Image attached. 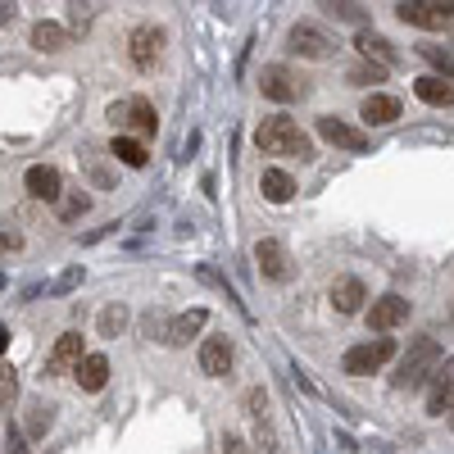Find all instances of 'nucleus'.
I'll use <instances>...</instances> for the list:
<instances>
[{
	"label": "nucleus",
	"mask_w": 454,
	"mask_h": 454,
	"mask_svg": "<svg viewBox=\"0 0 454 454\" xmlns=\"http://www.w3.org/2000/svg\"><path fill=\"white\" fill-rule=\"evenodd\" d=\"M55 423V404H32V419H27V432L32 436H46Z\"/></svg>",
	"instance_id": "c85d7f7f"
},
{
	"label": "nucleus",
	"mask_w": 454,
	"mask_h": 454,
	"mask_svg": "<svg viewBox=\"0 0 454 454\" xmlns=\"http://www.w3.org/2000/svg\"><path fill=\"white\" fill-rule=\"evenodd\" d=\"M160 55H164V27L141 23V27L128 32V59H132V68L150 73V68L160 64Z\"/></svg>",
	"instance_id": "423d86ee"
},
{
	"label": "nucleus",
	"mask_w": 454,
	"mask_h": 454,
	"mask_svg": "<svg viewBox=\"0 0 454 454\" xmlns=\"http://www.w3.org/2000/svg\"><path fill=\"white\" fill-rule=\"evenodd\" d=\"M286 51L300 55V59H332V55H336V42H332L318 23L300 19V23H291V32H286Z\"/></svg>",
	"instance_id": "39448f33"
},
{
	"label": "nucleus",
	"mask_w": 454,
	"mask_h": 454,
	"mask_svg": "<svg viewBox=\"0 0 454 454\" xmlns=\"http://www.w3.org/2000/svg\"><path fill=\"white\" fill-rule=\"evenodd\" d=\"M355 46H359V55H368V59L377 55V64H387V68H391V64L400 59V55H395V46L387 42L382 32H372V27H359V36H355Z\"/></svg>",
	"instance_id": "aec40b11"
},
{
	"label": "nucleus",
	"mask_w": 454,
	"mask_h": 454,
	"mask_svg": "<svg viewBox=\"0 0 454 454\" xmlns=\"http://www.w3.org/2000/svg\"><path fill=\"white\" fill-rule=\"evenodd\" d=\"M23 186H27L32 200H46V205H59V200H64V177H59V168H51V164H32V168L23 173Z\"/></svg>",
	"instance_id": "6e6552de"
},
{
	"label": "nucleus",
	"mask_w": 454,
	"mask_h": 454,
	"mask_svg": "<svg viewBox=\"0 0 454 454\" xmlns=\"http://www.w3.org/2000/svg\"><path fill=\"white\" fill-rule=\"evenodd\" d=\"M5 454H27V445H23V436L14 427H5Z\"/></svg>",
	"instance_id": "f704fd0d"
},
{
	"label": "nucleus",
	"mask_w": 454,
	"mask_h": 454,
	"mask_svg": "<svg viewBox=\"0 0 454 454\" xmlns=\"http://www.w3.org/2000/svg\"><path fill=\"white\" fill-rule=\"evenodd\" d=\"M382 78H387V64H364L350 73V82H382Z\"/></svg>",
	"instance_id": "473e14b6"
},
{
	"label": "nucleus",
	"mask_w": 454,
	"mask_h": 454,
	"mask_svg": "<svg viewBox=\"0 0 454 454\" xmlns=\"http://www.w3.org/2000/svg\"><path fill=\"white\" fill-rule=\"evenodd\" d=\"M450 423H454V409H450Z\"/></svg>",
	"instance_id": "4c0bfd02"
},
{
	"label": "nucleus",
	"mask_w": 454,
	"mask_h": 454,
	"mask_svg": "<svg viewBox=\"0 0 454 454\" xmlns=\"http://www.w3.org/2000/svg\"><path fill=\"white\" fill-rule=\"evenodd\" d=\"M87 23H91V5H87V0H68V27L87 32Z\"/></svg>",
	"instance_id": "7c9ffc66"
},
{
	"label": "nucleus",
	"mask_w": 454,
	"mask_h": 454,
	"mask_svg": "<svg viewBox=\"0 0 454 454\" xmlns=\"http://www.w3.org/2000/svg\"><path fill=\"white\" fill-rule=\"evenodd\" d=\"M87 209H91V196H87V192H68V196L59 200V218H64V223H73V218H82Z\"/></svg>",
	"instance_id": "bb28decb"
},
{
	"label": "nucleus",
	"mask_w": 454,
	"mask_h": 454,
	"mask_svg": "<svg viewBox=\"0 0 454 454\" xmlns=\"http://www.w3.org/2000/svg\"><path fill=\"white\" fill-rule=\"evenodd\" d=\"M123 128H132V132H141V137H150V132H155L160 128V119H155V105H150V100H132L128 105V123Z\"/></svg>",
	"instance_id": "b1692460"
},
{
	"label": "nucleus",
	"mask_w": 454,
	"mask_h": 454,
	"mask_svg": "<svg viewBox=\"0 0 454 454\" xmlns=\"http://www.w3.org/2000/svg\"><path fill=\"white\" fill-rule=\"evenodd\" d=\"M109 155L119 160V164H128V168H145V160H150L145 145L132 141V137H114V141H109Z\"/></svg>",
	"instance_id": "5701e85b"
},
{
	"label": "nucleus",
	"mask_w": 454,
	"mask_h": 454,
	"mask_svg": "<svg viewBox=\"0 0 454 454\" xmlns=\"http://www.w3.org/2000/svg\"><path fill=\"white\" fill-rule=\"evenodd\" d=\"M359 119H364L368 128H387V123L400 119V100L387 96V91H372V96L359 105Z\"/></svg>",
	"instance_id": "dca6fc26"
},
{
	"label": "nucleus",
	"mask_w": 454,
	"mask_h": 454,
	"mask_svg": "<svg viewBox=\"0 0 454 454\" xmlns=\"http://www.w3.org/2000/svg\"><path fill=\"white\" fill-rule=\"evenodd\" d=\"M0 395H5V404L14 400V368H5V382H0Z\"/></svg>",
	"instance_id": "c9c22d12"
},
{
	"label": "nucleus",
	"mask_w": 454,
	"mask_h": 454,
	"mask_svg": "<svg viewBox=\"0 0 454 454\" xmlns=\"http://www.w3.org/2000/svg\"><path fill=\"white\" fill-rule=\"evenodd\" d=\"M318 5L332 14V19H340V23H355V27H368V10L359 5V0H318Z\"/></svg>",
	"instance_id": "393cba45"
},
{
	"label": "nucleus",
	"mask_w": 454,
	"mask_h": 454,
	"mask_svg": "<svg viewBox=\"0 0 454 454\" xmlns=\"http://www.w3.org/2000/svg\"><path fill=\"white\" fill-rule=\"evenodd\" d=\"M223 454H250L246 436H232V432H227V436H223Z\"/></svg>",
	"instance_id": "72a5a7b5"
},
{
	"label": "nucleus",
	"mask_w": 454,
	"mask_h": 454,
	"mask_svg": "<svg viewBox=\"0 0 454 454\" xmlns=\"http://www.w3.org/2000/svg\"><path fill=\"white\" fill-rule=\"evenodd\" d=\"M254 263H259V278H269V282H286V278H291V254H286V246L273 241V237H263V241L254 246Z\"/></svg>",
	"instance_id": "9d476101"
},
{
	"label": "nucleus",
	"mask_w": 454,
	"mask_h": 454,
	"mask_svg": "<svg viewBox=\"0 0 454 454\" xmlns=\"http://www.w3.org/2000/svg\"><path fill=\"white\" fill-rule=\"evenodd\" d=\"M314 128H318V137H323L327 145H336V150H355V155H359V150H368V137H364L355 123L336 119V114H323Z\"/></svg>",
	"instance_id": "1a4fd4ad"
},
{
	"label": "nucleus",
	"mask_w": 454,
	"mask_h": 454,
	"mask_svg": "<svg viewBox=\"0 0 454 454\" xmlns=\"http://www.w3.org/2000/svg\"><path fill=\"white\" fill-rule=\"evenodd\" d=\"M441 368V340L436 336H419L409 346V355L395 368V387L400 391H419L423 382H432V372Z\"/></svg>",
	"instance_id": "f03ea898"
},
{
	"label": "nucleus",
	"mask_w": 454,
	"mask_h": 454,
	"mask_svg": "<svg viewBox=\"0 0 454 454\" xmlns=\"http://www.w3.org/2000/svg\"><path fill=\"white\" fill-rule=\"evenodd\" d=\"M419 55H423L432 68H441V78L454 82V51H445V46H419Z\"/></svg>",
	"instance_id": "a878e982"
},
{
	"label": "nucleus",
	"mask_w": 454,
	"mask_h": 454,
	"mask_svg": "<svg viewBox=\"0 0 454 454\" xmlns=\"http://www.w3.org/2000/svg\"><path fill=\"white\" fill-rule=\"evenodd\" d=\"M64 46H68V27H59V23H36V27H32V51L59 55Z\"/></svg>",
	"instance_id": "4be33fe9"
},
{
	"label": "nucleus",
	"mask_w": 454,
	"mask_h": 454,
	"mask_svg": "<svg viewBox=\"0 0 454 454\" xmlns=\"http://www.w3.org/2000/svg\"><path fill=\"white\" fill-rule=\"evenodd\" d=\"M205 323H209V309H186V314H177V318L168 323V332H164V346H186L192 336L205 332Z\"/></svg>",
	"instance_id": "a211bd4d"
},
{
	"label": "nucleus",
	"mask_w": 454,
	"mask_h": 454,
	"mask_svg": "<svg viewBox=\"0 0 454 454\" xmlns=\"http://www.w3.org/2000/svg\"><path fill=\"white\" fill-rule=\"evenodd\" d=\"M73 377H78L82 391H105V382H109V359H105V355H87L78 368H73Z\"/></svg>",
	"instance_id": "412c9836"
},
{
	"label": "nucleus",
	"mask_w": 454,
	"mask_h": 454,
	"mask_svg": "<svg viewBox=\"0 0 454 454\" xmlns=\"http://www.w3.org/2000/svg\"><path fill=\"white\" fill-rule=\"evenodd\" d=\"M395 355V340L387 332H377L372 340H359V346L346 350V359H340V372L346 377H368V372H382Z\"/></svg>",
	"instance_id": "7ed1b4c3"
},
{
	"label": "nucleus",
	"mask_w": 454,
	"mask_h": 454,
	"mask_svg": "<svg viewBox=\"0 0 454 454\" xmlns=\"http://www.w3.org/2000/svg\"><path fill=\"white\" fill-rule=\"evenodd\" d=\"M87 355H82V336L78 332H64L59 340H55V350H51V359H46V377H59V372H68V368H78Z\"/></svg>",
	"instance_id": "ddd939ff"
},
{
	"label": "nucleus",
	"mask_w": 454,
	"mask_h": 454,
	"mask_svg": "<svg viewBox=\"0 0 454 454\" xmlns=\"http://www.w3.org/2000/svg\"><path fill=\"white\" fill-rule=\"evenodd\" d=\"M413 96L432 109H450L454 105V82L441 78V73H427V78H413Z\"/></svg>",
	"instance_id": "f3484780"
},
{
	"label": "nucleus",
	"mask_w": 454,
	"mask_h": 454,
	"mask_svg": "<svg viewBox=\"0 0 454 454\" xmlns=\"http://www.w3.org/2000/svg\"><path fill=\"white\" fill-rule=\"evenodd\" d=\"M259 192H263V200H269V205H286V200L295 196V182H291V173H282V168H263Z\"/></svg>",
	"instance_id": "6ab92c4d"
},
{
	"label": "nucleus",
	"mask_w": 454,
	"mask_h": 454,
	"mask_svg": "<svg viewBox=\"0 0 454 454\" xmlns=\"http://www.w3.org/2000/svg\"><path fill=\"white\" fill-rule=\"evenodd\" d=\"M232 368V340L227 336H205L200 340V372L205 377H227Z\"/></svg>",
	"instance_id": "4468645a"
},
{
	"label": "nucleus",
	"mask_w": 454,
	"mask_h": 454,
	"mask_svg": "<svg viewBox=\"0 0 454 454\" xmlns=\"http://www.w3.org/2000/svg\"><path fill=\"white\" fill-rule=\"evenodd\" d=\"M246 413H250L254 423H269V391L250 387V391H246Z\"/></svg>",
	"instance_id": "cd10ccee"
},
{
	"label": "nucleus",
	"mask_w": 454,
	"mask_h": 454,
	"mask_svg": "<svg viewBox=\"0 0 454 454\" xmlns=\"http://www.w3.org/2000/svg\"><path fill=\"white\" fill-rule=\"evenodd\" d=\"M23 246V237L19 232H10V227H5V250H19Z\"/></svg>",
	"instance_id": "e433bc0d"
},
{
	"label": "nucleus",
	"mask_w": 454,
	"mask_h": 454,
	"mask_svg": "<svg viewBox=\"0 0 454 454\" xmlns=\"http://www.w3.org/2000/svg\"><path fill=\"white\" fill-rule=\"evenodd\" d=\"M73 286H82V269H68V273H59V278L51 282V295H68Z\"/></svg>",
	"instance_id": "2f4dec72"
},
{
	"label": "nucleus",
	"mask_w": 454,
	"mask_h": 454,
	"mask_svg": "<svg viewBox=\"0 0 454 454\" xmlns=\"http://www.w3.org/2000/svg\"><path fill=\"white\" fill-rule=\"evenodd\" d=\"M259 91L269 96V100H278V105H291V100H300V96H305L309 87L300 82L291 68H282V64H269V68L259 73Z\"/></svg>",
	"instance_id": "0eeeda50"
},
{
	"label": "nucleus",
	"mask_w": 454,
	"mask_h": 454,
	"mask_svg": "<svg viewBox=\"0 0 454 454\" xmlns=\"http://www.w3.org/2000/svg\"><path fill=\"white\" fill-rule=\"evenodd\" d=\"M254 145L263 150V155H282V160H314V141L300 132L295 119H286V114H273V119H263L254 128Z\"/></svg>",
	"instance_id": "f257e3e1"
},
{
	"label": "nucleus",
	"mask_w": 454,
	"mask_h": 454,
	"mask_svg": "<svg viewBox=\"0 0 454 454\" xmlns=\"http://www.w3.org/2000/svg\"><path fill=\"white\" fill-rule=\"evenodd\" d=\"M327 300H332V309H336V314H359V309H364V300H368V291H364L359 278H336L332 291H327Z\"/></svg>",
	"instance_id": "2eb2a0df"
},
{
	"label": "nucleus",
	"mask_w": 454,
	"mask_h": 454,
	"mask_svg": "<svg viewBox=\"0 0 454 454\" xmlns=\"http://www.w3.org/2000/svg\"><path fill=\"white\" fill-rule=\"evenodd\" d=\"M123 323H128V309H123V305H109V309L100 314V336H119Z\"/></svg>",
	"instance_id": "c756f323"
},
{
	"label": "nucleus",
	"mask_w": 454,
	"mask_h": 454,
	"mask_svg": "<svg viewBox=\"0 0 454 454\" xmlns=\"http://www.w3.org/2000/svg\"><path fill=\"white\" fill-rule=\"evenodd\" d=\"M404 318H409V300L395 295V291L391 295H377L372 305H368V327L372 332H395Z\"/></svg>",
	"instance_id": "9b49d317"
},
{
	"label": "nucleus",
	"mask_w": 454,
	"mask_h": 454,
	"mask_svg": "<svg viewBox=\"0 0 454 454\" xmlns=\"http://www.w3.org/2000/svg\"><path fill=\"white\" fill-rule=\"evenodd\" d=\"M445 409H454V359H445L432 372V387H427V413L432 419H445Z\"/></svg>",
	"instance_id": "f8f14e48"
},
{
	"label": "nucleus",
	"mask_w": 454,
	"mask_h": 454,
	"mask_svg": "<svg viewBox=\"0 0 454 454\" xmlns=\"http://www.w3.org/2000/svg\"><path fill=\"white\" fill-rule=\"evenodd\" d=\"M395 19L423 32H441V27H454V0H400Z\"/></svg>",
	"instance_id": "20e7f679"
}]
</instances>
